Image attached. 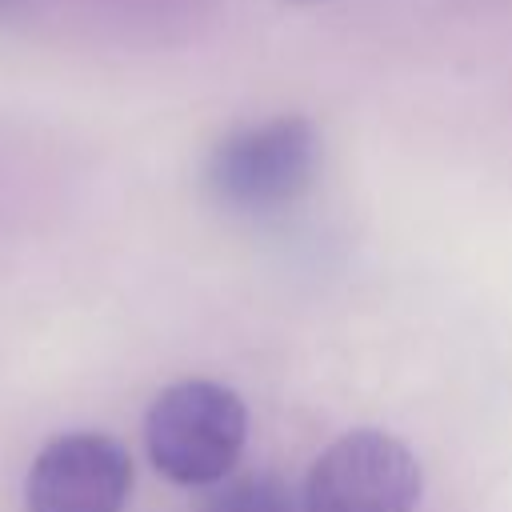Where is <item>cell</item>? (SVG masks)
<instances>
[{"instance_id": "cell-1", "label": "cell", "mask_w": 512, "mask_h": 512, "mask_svg": "<svg viewBox=\"0 0 512 512\" xmlns=\"http://www.w3.org/2000/svg\"><path fill=\"white\" fill-rule=\"evenodd\" d=\"M248 440L244 400L216 380H180L164 388L144 416L148 460L180 488L224 480Z\"/></svg>"}, {"instance_id": "cell-2", "label": "cell", "mask_w": 512, "mask_h": 512, "mask_svg": "<svg viewBox=\"0 0 512 512\" xmlns=\"http://www.w3.org/2000/svg\"><path fill=\"white\" fill-rule=\"evenodd\" d=\"M316 128L304 116H276L224 136L204 168L216 204L260 216L296 204L316 176Z\"/></svg>"}, {"instance_id": "cell-3", "label": "cell", "mask_w": 512, "mask_h": 512, "mask_svg": "<svg viewBox=\"0 0 512 512\" xmlns=\"http://www.w3.org/2000/svg\"><path fill=\"white\" fill-rule=\"evenodd\" d=\"M420 464L396 436L356 428L328 444L304 484V512H416Z\"/></svg>"}, {"instance_id": "cell-4", "label": "cell", "mask_w": 512, "mask_h": 512, "mask_svg": "<svg viewBox=\"0 0 512 512\" xmlns=\"http://www.w3.org/2000/svg\"><path fill=\"white\" fill-rule=\"evenodd\" d=\"M132 492V456L104 432H68L32 460L28 512H120Z\"/></svg>"}, {"instance_id": "cell-5", "label": "cell", "mask_w": 512, "mask_h": 512, "mask_svg": "<svg viewBox=\"0 0 512 512\" xmlns=\"http://www.w3.org/2000/svg\"><path fill=\"white\" fill-rule=\"evenodd\" d=\"M200 512H296V500L284 480L256 472V476H240L224 484L220 492H212L200 504Z\"/></svg>"}]
</instances>
